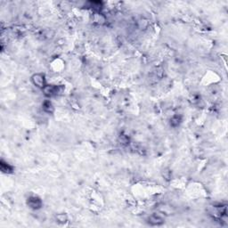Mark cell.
<instances>
[{
    "instance_id": "5",
    "label": "cell",
    "mask_w": 228,
    "mask_h": 228,
    "mask_svg": "<svg viewBox=\"0 0 228 228\" xmlns=\"http://www.w3.org/2000/svg\"><path fill=\"white\" fill-rule=\"evenodd\" d=\"M43 110L47 113H53L55 111V108L52 104V103L48 100H46L43 103Z\"/></svg>"
},
{
    "instance_id": "3",
    "label": "cell",
    "mask_w": 228,
    "mask_h": 228,
    "mask_svg": "<svg viewBox=\"0 0 228 228\" xmlns=\"http://www.w3.org/2000/svg\"><path fill=\"white\" fill-rule=\"evenodd\" d=\"M28 205L30 208L33 210H38L42 206V201L39 198L33 196V197H30L28 199Z\"/></svg>"
},
{
    "instance_id": "6",
    "label": "cell",
    "mask_w": 228,
    "mask_h": 228,
    "mask_svg": "<svg viewBox=\"0 0 228 228\" xmlns=\"http://www.w3.org/2000/svg\"><path fill=\"white\" fill-rule=\"evenodd\" d=\"M56 220L58 223H61V224H64L68 221V217L66 216V214H58L56 216Z\"/></svg>"
},
{
    "instance_id": "2",
    "label": "cell",
    "mask_w": 228,
    "mask_h": 228,
    "mask_svg": "<svg viewBox=\"0 0 228 228\" xmlns=\"http://www.w3.org/2000/svg\"><path fill=\"white\" fill-rule=\"evenodd\" d=\"M31 81H32V83H33L34 86H36L37 87H39V88H42V89L46 86L45 75L41 74V73H36V74L33 75L31 77Z\"/></svg>"
},
{
    "instance_id": "1",
    "label": "cell",
    "mask_w": 228,
    "mask_h": 228,
    "mask_svg": "<svg viewBox=\"0 0 228 228\" xmlns=\"http://www.w3.org/2000/svg\"><path fill=\"white\" fill-rule=\"evenodd\" d=\"M64 90V87L61 85L58 86H55V85H46L43 88L44 94L46 96L48 97H52V96H56V95H61Z\"/></svg>"
},
{
    "instance_id": "4",
    "label": "cell",
    "mask_w": 228,
    "mask_h": 228,
    "mask_svg": "<svg viewBox=\"0 0 228 228\" xmlns=\"http://www.w3.org/2000/svg\"><path fill=\"white\" fill-rule=\"evenodd\" d=\"M163 222V219L157 215H153L149 218V224H151L152 226H160Z\"/></svg>"
},
{
    "instance_id": "7",
    "label": "cell",
    "mask_w": 228,
    "mask_h": 228,
    "mask_svg": "<svg viewBox=\"0 0 228 228\" xmlns=\"http://www.w3.org/2000/svg\"><path fill=\"white\" fill-rule=\"evenodd\" d=\"M180 123V117L179 116H174L170 120V124L172 125L173 127H177L178 126Z\"/></svg>"
}]
</instances>
